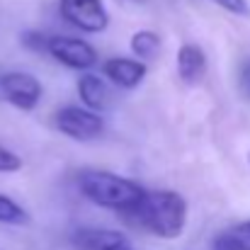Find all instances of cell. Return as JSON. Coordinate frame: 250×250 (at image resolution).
<instances>
[{
	"label": "cell",
	"instance_id": "cell-1",
	"mask_svg": "<svg viewBox=\"0 0 250 250\" xmlns=\"http://www.w3.org/2000/svg\"><path fill=\"white\" fill-rule=\"evenodd\" d=\"M119 214L134 229H141L166 241H175L185 233L187 226V199L172 189H156L146 192L136 207Z\"/></svg>",
	"mask_w": 250,
	"mask_h": 250
},
{
	"label": "cell",
	"instance_id": "cell-2",
	"mask_svg": "<svg viewBox=\"0 0 250 250\" xmlns=\"http://www.w3.org/2000/svg\"><path fill=\"white\" fill-rule=\"evenodd\" d=\"M78 189L87 202L112 211H126L136 207L146 194L139 182L107 170H83L78 175Z\"/></svg>",
	"mask_w": 250,
	"mask_h": 250
},
{
	"label": "cell",
	"instance_id": "cell-3",
	"mask_svg": "<svg viewBox=\"0 0 250 250\" xmlns=\"http://www.w3.org/2000/svg\"><path fill=\"white\" fill-rule=\"evenodd\" d=\"M54 124L63 136H68L73 141H81V144L100 139L102 131H104V122H102L100 112H95L85 104L83 107H78V104L61 107L54 114Z\"/></svg>",
	"mask_w": 250,
	"mask_h": 250
},
{
	"label": "cell",
	"instance_id": "cell-4",
	"mask_svg": "<svg viewBox=\"0 0 250 250\" xmlns=\"http://www.w3.org/2000/svg\"><path fill=\"white\" fill-rule=\"evenodd\" d=\"M59 12L85 34H100L109 27V12L102 0H59Z\"/></svg>",
	"mask_w": 250,
	"mask_h": 250
},
{
	"label": "cell",
	"instance_id": "cell-5",
	"mask_svg": "<svg viewBox=\"0 0 250 250\" xmlns=\"http://www.w3.org/2000/svg\"><path fill=\"white\" fill-rule=\"evenodd\" d=\"M46 54L54 61H59L61 66H68L73 71H90L97 66L95 46L87 44L85 39H78V37H63V34L49 37Z\"/></svg>",
	"mask_w": 250,
	"mask_h": 250
},
{
	"label": "cell",
	"instance_id": "cell-6",
	"mask_svg": "<svg viewBox=\"0 0 250 250\" xmlns=\"http://www.w3.org/2000/svg\"><path fill=\"white\" fill-rule=\"evenodd\" d=\"M0 90L5 95V100L22 109V112H32L37 109V104L42 102L44 87L42 83L32 76V73H22V71H10L0 78Z\"/></svg>",
	"mask_w": 250,
	"mask_h": 250
},
{
	"label": "cell",
	"instance_id": "cell-7",
	"mask_svg": "<svg viewBox=\"0 0 250 250\" xmlns=\"http://www.w3.org/2000/svg\"><path fill=\"white\" fill-rule=\"evenodd\" d=\"M102 73L109 83H114L122 90H134L144 83L148 66L141 59H126V56H112L102 63Z\"/></svg>",
	"mask_w": 250,
	"mask_h": 250
},
{
	"label": "cell",
	"instance_id": "cell-8",
	"mask_svg": "<svg viewBox=\"0 0 250 250\" xmlns=\"http://www.w3.org/2000/svg\"><path fill=\"white\" fill-rule=\"evenodd\" d=\"M73 246L78 250H134L122 231L112 229H78L73 233Z\"/></svg>",
	"mask_w": 250,
	"mask_h": 250
},
{
	"label": "cell",
	"instance_id": "cell-9",
	"mask_svg": "<svg viewBox=\"0 0 250 250\" xmlns=\"http://www.w3.org/2000/svg\"><path fill=\"white\" fill-rule=\"evenodd\" d=\"M177 76L185 85H197L202 83V78L207 76L209 61L207 54L202 51V46L197 44H182L177 51Z\"/></svg>",
	"mask_w": 250,
	"mask_h": 250
},
{
	"label": "cell",
	"instance_id": "cell-10",
	"mask_svg": "<svg viewBox=\"0 0 250 250\" xmlns=\"http://www.w3.org/2000/svg\"><path fill=\"white\" fill-rule=\"evenodd\" d=\"M78 95H81V102L85 107H90L95 112H102V109L109 107V90L100 76L83 73L81 81H78Z\"/></svg>",
	"mask_w": 250,
	"mask_h": 250
},
{
	"label": "cell",
	"instance_id": "cell-11",
	"mask_svg": "<svg viewBox=\"0 0 250 250\" xmlns=\"http://www.w3.org/2000/svg\"><path fill=\"white\" fill-rule=\"evenodd\" d=\"M129 49L141 61H153L161 54V37L153 29H139L129 39Z\"/></svg>",
	"mask_w": 250,
	"mask_h": 250
},
{
	"label": "cell",
	"instance_id": "cell-12",
	"mask_svg": "<svg viewBox=\"0 0 250 250\" xmlns=\"http://www.w3.org/2000/svg\"><path fill=\"white\" fill-rule=\"evenodd\" d=\"M214 250H250V219L219 233V238L214 241Z\"/></svg>",
	"mask_w": 250,
	"mask_h": 250
},
{
	"label": "cell",
	"instance_id": "cell-13",
	"mask_svg": "<svg viewBox=\"0 0 250 250\" xmlns=\"http://www.w3.org/2000/svg\"><path fill=\"white\" fill-rule=\"evenodd\" d=\"M0 224H7V226H24L29 224V214L10 197L0 194Z\"/></svg>",
	"mask_w": 250,
	"mask_h": 250
},
{
	"label": "cell",
	"instance_id": "cell-14",
	"mask_svg": "<svg viewBox=\"0 0 250 250\" xmlns=\"http://www.w3.org/2000/svg\"><path fill=\"white\" fill-rule=\"evenodd\" d=\"M22 46H27L29 51H46V46H49V34H42V32H37V29H29V32H24L22 34Z\"/></svg>",
	"mask_w": 250,
	"mask_h": 250
},
{
	"label": "cell",
	"instance_id": "cell-15",
	"mask_svg": "<svg viewBox=\"0 0 250 250\" xmlns=\"http://www.w3.org/2000/svg\"><path fill=\"white\" fill-rule=\"evenodd\" d=\"M20 170H22V158L10 148L0 146V172H20Z\"/></svg>",
	"mask_w": 250,
	"mask_h": 250
},
{
	"label": "cell",
	"instance_id": "cell-16",
	"mask_svg": "<svg viewBox=\"0 0 250 250\" xmlns=\"http://www.w3.org/2000/svg\"><path fill=\"white\" fill-rule=\"evenodd\" d=\"M216 2L219 7H224L226 12L231 15H238V17H250V5L248 0H211Z\"/></svg>",
	"mask_w": 250,
	"mask_h": 250
},
{
	"label": "cell",
	"instance_id": "cell-17",
	"mask_svg": "<svg viewBox=\"0 0 250 250\" xmlns=\"http://www.w3.org/2000/svg\"><path fill=\"white\" fill-rule=\"evenodd\" d=\"M114 2L122 7H139V5H146L148 0H114Z\"/></svg>",
	"mask_w": 250,
	"mask_h": 250
}]
</instances>
